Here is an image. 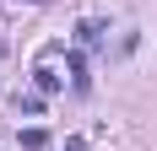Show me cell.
<instances>
[{"mask_svg":"<svg viewBox=\"0 0 157 151\" xmlns=\"http://www.w3.org/2000/svg\"><path fill=\"white\" fill-rule=\"evenodd\" d=\"M44 146H49V130H38V124L22 130V151H44Z\"/></svg>","mask_w":157,"mask_h":151,"instance_id":"cell-3","label":"cell"},{"mask_svg":"<svg viewBox=\"0 0 157 151\" xmlns=\"http://www.w3.org/2000/svg\"><path fill=\"white\" fill-rule=\"evenodd\" d=\"M22 113H44V92H27L22 97Z\"/></svg>","mask_w":157,"mask_h":151,"instance_id":"cell-5","label":"cell"},{"mask_svg":"<svg viewBox=\"0 0 157 151\" xmlns=\"http://www.w3.org/2000/svg\"><path fill=\"white\" fill-rule=\"evenodd\" d=\"M65 65H71V87H76V92H87V87H92V76H87V60H81V49H71V54H65Z\"/></svg>","mask_w":157,"mask_h":151,"instance_id":"cell-1","label":"cell"},{"mask_svg":"<svg viewBox=\"0 0 157 151\" xmlns=\"http://www.w3.org/2000/svg\"><path fill=\"white\" fill-rule=\"evenodd\" d=\"M65 151H87V140H81V135H71V140H65Z\"/></svg>","mask_w":157,"mask_h":151,"instance_id":"cell-6","label":"cell"},{"mask_svg":"<svg viewBox=\"0 0 157 151\" xmlns=\"http://www.w3.org/2000/svg\"><path fill=\"white\" fill-rule=\"evenodd\" d=\"M76 43H103V27L98 22H76Z\"/></svg>","mask_w":157,"mask_h":151,"instance_id":"cell-4","label":"cell"},{"mask_svg":"<svg viewBox=\"0 0 157 151\" xmlns=\"http://www.w3.org/2000/svg\"><path fill=\"white\" fill-rule=\"evenodd\" d=\"M33 6H38V0H33Z\"/></svg>","mask_w":157,"mask_h":151,"instance_id":"cell-7","label":"cell"},{"mask_svg":"<svg viewBox=\"0 0 157 151\" xmlns=\"http://www.w3.org/2000/svg\"><path fill=\"white\" fill-rule=\"evenodd\" d=\"M33 87L44 92V97H49V92H60V70H54V65H38V70H33Z\"/></svg>","mask_w":157,"mask_h":151,"instance_id":"cell-2","label":"cell"}]
</instances>
